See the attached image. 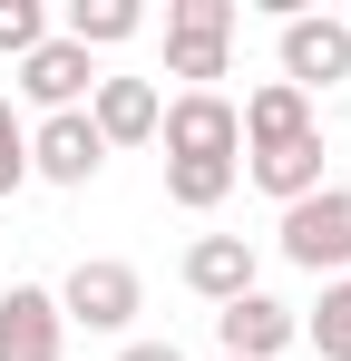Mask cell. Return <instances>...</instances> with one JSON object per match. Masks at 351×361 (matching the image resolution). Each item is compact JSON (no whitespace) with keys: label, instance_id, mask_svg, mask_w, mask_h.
<instances>
[{"label":"cell","instance_id":"obj_6","mask_svg":"<svg viewBox=\"0 0 351 361\" xmlns=\"http://www.w3.org/2000/svg\"><path fill=\"white\" fill-rule=\"evenodd\" d=\"M292 342H302V312L273 302L264 283L234 293L225 312H215V352H225V361H273V352H292Z\"/></svg>","mask_w":351,"mask_h":361},{"label":"cell","instance_id":"obj_18","mask_svg":"<svg viewBox=\"0 0 351 361\" xmlns=\"http://www.w3.org/2000/svg\"><path fill=\"white\" fill-rule=\"evenodd\" d=\"M30 185V127H20V108L0 98V195H20Z\"/></svg>","mask_w":351,"mask_h":361},{"label":"cell","instance_id":"obj_13","mask_svg":"<svg viewBox=\"0 0 351 361\" xmlns=\"http://www.w3.org/2000/svg\"><path fill=\"white\" fill-rule=\"evenodd\" d=\"M244 176L264 185L273 205H302V195L322 185V127H312V137H292V147H264V157H244Z\"/></svg>","mask_w":351,"mask_h":361},{"label":"cell","instance_id":"obj_10","mask_svg":"<svg viewBox=\"0 0 351 361\" xmlns=\"http://www.w3.org/2000/svg\"><path fill=\"white\" fill-rule=\"evenodd\" d=\"M166 118V98L147 88V78H98L88 88V127H98V147H147Z\"/></svg>","mask_w":351,"mask_h":361},{"label":"cell","instance_id":"obj_3","mask_svg":"<svg viewBox=\"0 0 351 361\" xmlns=\"http://www.w3.org/2000/svg\"><path fill=\"white\" fill-rule=\"evenodd\" d=\"M234 68V0H166V78L215 88Z\"/></svg>","mask_w":351,"mask_h":361},{"label":"cell","instance_id":"obj_5","mask_svg":"<svg viewBox=\"0 0 351 361\" xmlns=\"http://www.w3.org/2000/svg\"><path fill=\"white\" fill-rule=\"evenodd\" d=\"M156 137H166V157H215V166H244V127H234V98H225V88H185V98H166Z\"/></svg>","mask_w":351,"mask_h":361},{"label":"cell","instance_id":"obj_2","mask_svg":"<svg viewBox=\"0 0 351 361\" xmlns=\"http://www.w3.org/2000/svg\"><path fill=\"white\" fill-rule=\"evenodd\" d=\"M283 264H302V274H332L342 283L351 274V185H312L302 205H283Z\"/></svg>","mask_w":351,"mask_h":361},{"label":"cell","instance_id":"obj_9","mask_svg":"<svg viewBox=\"0 0 351 361\" xmlns=\"http://www.w3.org/2000/svg\"><path fill=\"white\" fill-rule=\"evenodd\" d=\"M68 352V322H58L49 283H10L0 293V361H58Z\"/></svg>","mask_w":351,"mask_h":361},{"label":"cell","instance_id":"obj_20","mask_svg":"<svg viewBox=\"0 0 351 361\" xmlns=\"http://www.w3.org/2000/svg\"><path fill=\"white\" fill-rule=\"evenodd\" d=\"M342 30H351V10H342Z\"/></svg>","mask_w":351,"mask_h":361},{"label":"cell","instance_id":"obj_15","mask_svg":"<svg viewBox=\"0 0 351 361\" xmlns=\"http://www.w3.org/2000/svg\"><path fill=\"white\" fill-rule=\"evenodd\" d=\"M137 30H147L137 0H68V30H58V39H78V49H117V39H137Z\"/></svg>","mask_w":351,"mask_h":361},{"label":"cell","instance_id":"obj_21","mask_svg":"<svg viewBox=\"0 0 351 361\" xmlns=\"http://www.w3.org/2000/svg\"><path fill=\"white\" fill-rule=\"evenodd\" d=\"M215 361H225V352H215Z\"/></svg>","mask_w":351,"mask_h":361},{"label":"cell","instance_id":"obj_11","mask_svg":"<svg viewBox=\"0 0 351 361\" xmlns=\"http://www.w3.org/2000/svg\"><path fill=\"white\" fill-rule=\"evenodd\" d=\"M234 127H244V157H264V147H292V137H312V98L302 88H283V78H264L244 108H234Z\"/></svg>","mask_w":351,"mask_h":361},{"label":"cell","instance_id":"obj_12","mask_svg":"<svg viewBox=\"0 0 351 361\" xmlns=\"http://www.w3.org/2000/svg\"><path fill=\"white\" fill-rule=\"evenodd\" d=\"M185 293H205L215 312H225L234 293H254V244L244 235H195L185 244Z\"/></svg>","mask_w":351,"mask_h":361},{"label":"cell","instance_id":"obj_7","mask_svg":"<svg viewBox=\"0 0 351 361\" xmlns=\"http://www.w3.org/2000/svg\"><path fill=\"white\" fill-rule=\"evenodd\" d=\"M10 88H20V98H30V108H39V118H58V108H88V88H98V68H88V49H78V39H39V49H30V59H20V78H10Z\"/></svg>","mask_w":351,"mask_h":361},{"label":"cell","instance_id":"obj_16","mask_svg":"<svg viewBox=\"0 0 351 361\" xmlns=\"http://www.w3.org/2000/svg\"><path fill=\"white\" fill-rule=\"evenodd\" d=\"M302 342H312L322 361H351V274H342V283H322V302L302 312Z\"/></svg>","mask_w":351,"mask_h":361},{"label":"cell","instance_id":"obj_17","mask_svg":"<svg viewBox=\"0 0 351 361\" xmlns=\"http://www.w3.org/2000/svg\"><path fill=\"white\" fill-rule=\"evenodd\" d=\"M39 39H49V10H39V0H0V49H10V68L30 59Z\"/></svg>","mask_w":351,"mask_h":361},{"label":"cell","instance_id":"obj_1","mask_svg":"<svg viewBox=\"0 0 351 361\" xmlns=\"http://www.w3.org/2000/svg\"><path fill=\"white\" fill-rule=\"evenodd\" d=\"M147 312V283H137V264H117V254H88V264H68V283H58V322L68 332H127Z\"/></svg>","mask_w":351,"mask_h":361},{"label":"cell","instance_id":"obj_4","mask_svg":"<svg viewBox=\"0 0 351 361\" xmlns=\"http://www.w3.org/2000/svg\"><path fill=\"white\" fill-rule=\"evenodd\" d=\"M273 59H283V88L322 98L332 78H351V30L332 20V10H283V30H273Z\"/></svg>","mask_w":351,"mask_h":361},{"label":"cell","instance_id":"obj_19","mask_svg":"<svg viewBox=\"0 0 351 361\" xmlns=\"http://www.w3.org/2000/svg\"><path fill=\"white\" fill-rule=\"evenodd\" d=\"M117 361H185V352H176V342H127Z\"/></svg>","mask_w":351,"mask_h":361},{"label":"cell","instance_id":"obj_14","mask_svg":"<svg viewBox=\"0 0 351 361\" xmlns=\"http://www.w3.org/2000/svg\"><path fill=\"white\" fill-rule=\"evenodd\" d=\"M234 176H244V166H215V157H166V205L215 215V205L234 195Z\"/></svg>","mask_w":351,"mask_h":361},{"label":"cell","instance_id":"obj_8","mask_svg":"<svg viewBox=\"0 0 351 361\" xmlns=\"http://www.w3.org/2000/svg\"><path fill=\"white\" fill-rule=\"evenodd\" d=\"M98 166H108V147H98L88 108H58V118L30 127V176H39V185H88Z\"/></svg>","mask_w":351,"mask_h":361}]
</instances>
